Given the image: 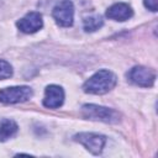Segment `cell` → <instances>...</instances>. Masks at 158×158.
I'll return each mask as SVG.
<instances>
[{
  "label": "cell",
  "mask_w": 158,
  "mask_h": 158,
  "mask_svg": "<svg viewBox=\"0 0 158 158\" xmlns=\"http://www.w3.org/2000/svg\"><path fill=\"white\" fill-rule=\"evenodd\" d=\"M116 75L106 69H101L96 72L93 77H90L83 85V89L85 93L101 95L109 93L114 86L116 85Z\"/></svg>",
  "instance_id": "1"
},
{
  "label": "cell",
  "mask_w": 158,
  "mask_h": 158,
  "mask_svg": "<svg viewBox=\"0 0 158 158\" xmlns=\"http://www.w3.org/2000/svg\"><path fill=\"white\" fill-rule=\"evenodd\" d=\"M81 115L88 120L101 121L106 123H116L120 121V114L116 110L94 104L84 105L81 107Z\"/></svg>",
  "instance_id": "2"
},
{
  "label": "cell",
  "mask_w": 158,
  "mask_h": 158,
  "mask_svg": "<svg viewBox=\"0 0 158 158\" xmlns=\"http://www.w3.org/2000/svg\"><path fill=\"white\" fill-rule=\"evenodd\" d=\"M32 96V89L28 86H10L0 90V102L17 104L27 101Z\"/></svg>",
  "instance_id": "3"
},
{
  "label": "cell",
  "mask_w": 158,
  "mask_h": 158,
  "mask_svg": "<svg viewBox=\"0 0 158 158\" xmlns=\"http://www.w3.org/2000/svg\"><path fill=\"white\" fill-rule=\"evenodd\" d=\"M53 19L56 20L57 25L62 27H69L73 25L74 20V6L70 0H62L57 4L53 9Z\"/></svg>",
  "instance_id": "4"
},
{
  "label": "cell",
  "mask_w": 158,
  "mask_h": 158,
  "mask_svg": "<svg viewBox=\"0 0 158 158\" xmlns=\"http://www.w3.org/2000/svg\"><path fill=\"white\" fill-rule=\"evenodd\" d=\"M74 141L81 143L93 154H99V153H101V151L106 143V137L102 135H98V133L83 132V133L75 135Z\"/></svg>",
  "instance_id": "5"
},
{
  "label": "cell",
  "mask_w": 158,
  "mask_h": 158,
  "mask_svg": "<svg viewBox=\"0 0 158 158\" xmlns=\"http://www.w3.org/2000/svg\"><path fill=\"white\" fill-rule=\"evenodd\" d=\"M127 78L130 79L131 83L138 85V86H143V88H151L154 84L156 80V74L152 69L138 65V67H133L128 74Z\"/></svg>",
  "instance_id": "6"
},
{
  "label": "cell",
  "mask_w": 158,
  "mask_h": 158,
  "mask_svg": "<svg viewBox=\"0 0 158 158\" xmlns=\"http://www.w3.org/2000/svg\"><path fill=\"white\" fill-rule=\"evenodd\" d=\"M16 25H17V27L20 28V31H22V32H25V33H33V32H37V31L41 30L42 26H43L42 15H41L40 12L31 11V12L26 14L22 19H20Z\"/></svg>",
  "instance_id": "7"
},
{
  "label": "cell",
  "mask_w": 158,
  "mask_h": 158,
  "mask_svg": "<svg viewBox=\"0 0 158 158\" xmlns=\"http://www.w3.org/2000/svg\"><path fill=\"white\" fill-rule=\"evenodd\" d=\"M64 101V91L58 85H48L44 90L43 105L49 109H57L62 106Z\"/></svg>",
  "instance_id": "8"
},
{
  "label": "cell",
  "mask_w": 158,
  "mask_h": 158,
  "mask_svg": "<svg viewBox=\"0 0 158 158\" xmlns=\"http://www.w3.org/2000/svg\"><path fill=\"white\" fill-rule=\"evenodd\" d=\"M133 15V10L128 4L125 2H117L110 6L106 11V16L115 21H126L131 19Z\"/></svg>",
  "instance_id": "9"
},
{
  "label": "cell",
  "mask_w": 158,
  "mask_h": 158,
  "mask_svg": "<svg viewBox=\"0 0 158 158\" xmlns=\"http://www.w3.org/2000/svg\"><path fill=\"white\" fill-rule=\"evenodd\" d=\"M17 130H19V127L15 121L9 120V118L1 120V122H0V142H5L9 138L14 137L16 135Z\"/></svg>",
  "instance_id": "10"
},
{
  "label": "cell",
  "mask_w": 158,
  "mask_h": 158,
  "mask_svg": "<svg viewBox=\"0 0 158 158\" xmlns=\"http://www.w3.org/2000/svg\"><path fill=\"white\" fill-rule=\"evenodd\" d=\"M102 25H104V20H102V17L100 15H93V16L85 17L84 19V22H83V27H84V30L86 32L96 31Z\"/></svg>",
  "instance_id": "11"
},
{
  "label": "cell",
  "mask_w": 158,
  "mask_h": 158,
  "mask_svg": "<svg viewBox=\"0 0 158 158\" xmlns=\"http://www.w3.org/2000/svg\"><path fill=\"white\" fill-rule=\"evenodd\" d=\"M12 75V67L6 60L0 59V80L7 79Z\"/></svg>",
  "instance_id": "12"
},
{
  "label": "cell",
  "mask_w": 158,
  "mask_h": 158,
  "mask_svg": "<svg viewBox=\"0 0 158 158\" xmlns=\"http://www.w3.org/2000/svg\"><path fill=\"white\" fill-rule=\"evenodd\" d=\"M144 6L151 11H157L158 7V0H143Z\"/></svg>",
  "instance_id": "13"
}]
</instances>
